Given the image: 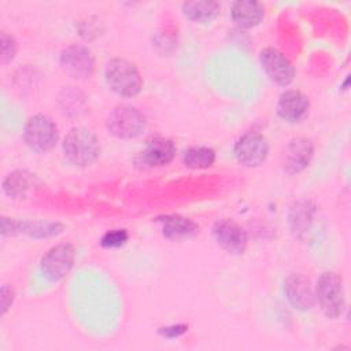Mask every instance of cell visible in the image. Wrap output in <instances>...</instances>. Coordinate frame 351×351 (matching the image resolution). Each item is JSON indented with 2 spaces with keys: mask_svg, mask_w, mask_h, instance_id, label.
Segmentation results:
<instances>
[{
  "mask_svg": "<svg viewBox=\"0 0 351 351\" xmlns=\"http://www.w3.org/2000/svg\"><path fill=\"white\" fill-rule=\"evenodd\" d=\"M63 154L74 166H89L100 155L99 138L86 128H73L63 140Z\"/></svg>",
  "mask_w": 351,
  "mask_h": 351,
  "instance_id": "1",
  "label": "cell"
},
{
  "mask_svg": "<svg viewBox=\"0 0 351 351\" xmlns=\"http://www.w3.org/2000/svg\"><path fill=\"white\" fill-rule=\"evenodd\" d=\"M104 78L110 89L123 97H133L143 88V78L136 64L122 58H114L106 64Z\"/></svg>",
  "mask_w": 351,
  "mask_h": 351,
  "instance_id": "2",
  "label": "cell"
},
{
  "mask_svg": "<svg viewBox=\"0 0 351 351\" xmlns=\"http://www.w3.org/2000/svg\"><path fill=\"white\" fill-rule=\"evenodd\" d=\"M315 299L328 318H339L346 308L343 280L333 271H324L315 284Z\"/></svg>",
  "mask_w": 351,
  "mask_h": 351,
  "instance_id": "3",
  "label": "cell"
},
{
  "mask_svg": "<svg viewBox=\"0 0 351 351\" xmlns=\"http://www.w3.org/2000/svg\"><path fill=\"white\" fill-rule=\"evenodd\" d=\"M23 140L33 151L47 152L56 145L59 130L56 123L48 115L34 114L25 123Z\"/></svg>",
  "mask_w": 351,
  "mask_h": 351,
  "instance_id": "4",
  "label": "cell"
},
{
  "mask_svg": "<svg viewBox=\"0 0 351 351\" xmlns=\"http://www.w3.org/2000/svg\"><path fill=\"white\" fill-rule=\"evenodd\" d=\"M106 125L108 132L118 138H134L144 132L147 119L138 108L119 106L110 112Z\"/></svg>",
  "mask_w": 351,
  "mask_h": 351,
  "instance_id": "5",
  "label": "cell"
},
{
  "mask_svg": "<svg viewBox=\"0 0 351 351\" xmlns=\"http://www.w3.org/2000/svg\"><path fill=\"white\" fill-rule=\"evenodd\" d=\"M75 261V248L70 243H60L51 247L40 261L43 276L56 282L67 276Z\"/></svg>",
  "mask_w": 351,
  "mask_h": 351,
  "instance_id": "6",
  "label": "cell"
},
{
  "mask_svg": "<svg viewBox=\"0 0 351 351\" xmlns=\"http://www.w3.org/2000/svg\"><path fill=\"white\" fill-rule=\"evenodd\" d=\"M59 62L62 69L75 80H88L95 71V56L88 47L81 44L63 48Z\"/></svg>",
  "mask_w": 351,
  "mask_h": 351,
  "instance_id": "7",
  "label": "cell"
},
{
  "mask_svg": "<svg viewBox=\"0 0 351 351\" xmlns=\"http://www.w3.org/2000/svg\"><path fill=\"white\" fill-rule=\"evenodd\" d=\"M237 162L245 167L261 166L269 155V143L258 132H247L240 136L233 147Z\"/></svg>",
  "mask_w": 351,
  "mask_h": 351,
  "instance_id": "8",
  "label": "cell"
},
{
  "mask_svg": "<svg viewBox=\"0 0 351 351\" xmlns=\"http://www.w3.org/2000/svg\"><path fill=\"white\" fill-rule=\"evenodd\" d=\"M259 60L267 77L280 86L289 85L295 78V67L277 48L267 47L261 51Z\"/></svg>",
  "mask_w": 351,
  "mask_h": 351,
  "instance_id": "9",
  "label": "cell"
},
{
  "mask_svg": "<svg viewBox=\"0 0 351 351\" xmlns=\"http://www.w3.org/2000/svg\"><path fill=\"white\" fill-rule=\"evenodd\" d=\"M213 236L218 245L225 251L240 255L245 251L247 247V232L241 225L232 219H221L215 222L213 228Z\"/></svg>",
  "mask_w": 351,
  "mask_h": 351,
  "instance_id": "10",
  "label": "cell"
},
{
  "mask_svg": "<svg viewBox=\"0 0 351 351\" xmlns=\"http://www.w3.org/2000/svg\"><path fill=\"white\" fill-rule=\"evenodd\" d=\"M63 225L59 222H48V221H18L12 218H1V233L3 236L7 234H16L25 233L34 239L51 237L56 236L62 232Z\"/></svg>",
  "mask_w": 351,
  "mask_h": 351,
  "instance_id": "11",
  "label": "cell"
},
{
  "mask_svg": "<svg viewBox=\"0 0 351 351\" xmlns=\"http://www.w3.org/2000/svg\"><path fill=\"white\" fill-rule=\"evenodd\" d=\"M314 145L306 137H293L284 149L282 167L288 174L303 171L311 162Z\"/></svg>",
  "mask_w": 351,
  "mask_h": 351,
  "instance_id": "12",
  "label": "cell"
},
{
  "mask_svg": "<svg viewBox=\"0 0 351 351\" xmlns=\"http://www.w3.org/2000/svg\"><path fill=\"white\" fill-rule=\"evenodd\" d=\"M284 292L288 302L296 310L307 311L315 303V295L310 281L300 273H292L285 278Z\"/></svg>",
  "mask_w": 351,
  "mask_h": 351,
  "instance_id": "13",
  "label": "cell"
},
{
  "mask_svg": "<svg viewBox=\"0 0 351 351\" xmlns=\"http://www.w3.org/2000/svg\"><path fill=\"white\" fill-rule=\"evenodd\" d=\"M308 108V97L296 89L282 92L277 101V114L288 123H296L302 121L307 115Z\"/></svg>",
  "mask_w": 351,
  "mask_h": 351,
  "instance_id": "14",
  "label": "cell"
},
{
  "mask_svg": "<svg viewBox=\"0 0 351 351\" xmlns=\"http://www.w3.org/2000/svg\"><path fill=\"white\" fill-rule=\"evenodd\" d=\"M176 145L167 137L149 138L138 155V160L145 167H159L170 163L176 156Z\"/></svg>",
  "mask_w": 351,
  "mask_h": 351,
  "instance_id": "15",
  "label": "cell"
},
{
  "mask_svg": "<svg viewBox=\"0 0 351 351\" xmlns=\"http://www.w3.org/2000/svg\"><path fill=\"white\" fill-rule=\"evenodd\" d=\"M156 221L160 223L163 236L170 240H186L199 233V225L196 222L178 214L160 215Z\"/></svg>",
  "mask_w": 351,
  "mask_h": 351,
  "instance_id": "16",
  "label": "cell"
},
{
  "mask_svg": "<svg viewBox=\"0 0 351 351\" xmlns=\"http://www.w3.org/2000/svg\"><path fill=\"white\" fill-rule=\"evenodd\" d=\"M230 16L237 26L251 29L262 22L265 16V7L262 3L255 0H237L230 5Z\"/></svg>",
  "mask_w": 351,
  "mask_h": 351,
  "instance_id": "17",
  "label": "cell"
},
{
  "mask_svg": "<svg viewBox=\"0 0 351 351\" xmlns=\"http://www.w3.org/2000/svg\"><path fill=\"white\" fill-rule=\"evenodd\" d=\"M184 15L195 22L207 23L214 21L221 11V5L218 1H185L181 5Z\"/></svg>",
  "mask_w": 351,
  "mask_h": 351,
  "instance_id": "18",
  "label": "cell"
},
{
  "mask_svg": "<svg viewBox=\"0 0 351 351\" xmlns=\"http://www.w3.org/2000/svg\"><path fill=\"white\" fill-rule=\"evenodd\" d=\"M34 174L26 170H15L3 180L1 188L7 196L12 199H19L23 197L26 192L34 185Z\"/></svg>",
  "mask_w": 351,
  "mask_h": 351,
  "instance_id": "19",
  "label": "cell"
},
{
  "mask_svg": "<svg viewBox=\"0 0 351 351\" xmlns=\"http://www.w3.org/2000/svg\"><path fill=\"white\" fill-rule=\"evenodd\" d=\"M315 207L310 202H296L289 211V225L295 234L300 236L310 229Z\"/></svg>",
  "mask_w": 351,
  "mask_h": 351,
  "instance_id": "20",
  "label": "cell"
},
{
  "mask_svg": "<svg viewBox=\"0 0 351 351\" xmlns=\"http://www.w3.org/2000/svg\"><path fill=\"white\" fill-rule=\"evenodd\" d=\"M182 162L186 167L193 170L207 169L215 162V151L210 147L196 145L184 151Z\"/></svg>",
  "mask_w": 351,
  "mask_h": 351,
  "instance_id": "21",
  "label": "cell"
},
{
  "mask_svg": "<svg viewBox=\"0 0 351 351\" xmlns=\"http://www.w3.org/2000/svg\"><path fill=\"white\" fill-rule=\"evenodd\" d=\"M62 95H64V97H59V103L62 104V111L64 114H77L80 110L84 108V96L78 97V95H81V92L74 90V89H64L62 92Z\"/></svg>",
  "mask_w": 351,
  "mask_h": 351,
  "instance_id": "22",
  "label": "cell"
},
{
  "mask_svg": "<svg viewBox=\"0 0 351 351\" xmlns=\"http://www.w3.org/2000/svg\"><path fill=\"white\" fill-rule=\"evenodd\" d=\"M128 239L129 234L126 229H111L101 236L100 244L104 248H119L128 241Z\"/></svg>",
  "mask_w": 351,
  "mask_h": 351,
  "instance_id": "23",
  "label": "cell"
},
{
  "mask_svg": "<svg viewBox=\"0 0 351 351\" xmlns=\"http://www.w3.org/2000/svg\"><path fill=\"white\" fill-rule=\"evenodd\" d=\"M16 49H18V44L15 38L7 34L5 32H3L1 33V63L7 64L8 62H11L16 53Z\"/></svg>",
  "mask_w": 351,
  "mask_h": 351,
  "instance_id": "24",
  "label": "cell"
},
{
  "mask_svg": "<svg viewBox=\"0 0 351 351\" xmlns=\"http://www.w3.org/2000/svg\"><path fill=\"white\" fill-rule=\"evenodd\" d=\"M188 329L186 325H170V326H166V328H160L159 329V333L165 337H169V339H174V337H178L181 336L182 333H185Z\"/></svg>",
  "mask_w": 351,
  "mask_h": 351,
  "instance_id": "25",
  "label": "cell"
},
{
  "mask_svg": "<svg viewBox=\"0 0 351 351\" xmlns=\"http://www.w3.org/2000/svg\"><path fill=\"white\" fill-rule=\"evenodd\" d=\"M14 300V292L7 285L1 287V314H5Z\"/></svg>",
  "mask_w": 351,
  "mask_h": 351,
  "instance_id": "26",
  "label": "cell"
}]
</instances>
